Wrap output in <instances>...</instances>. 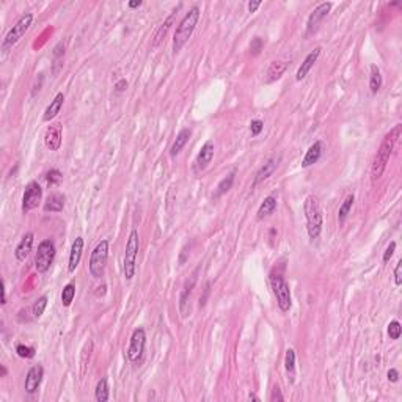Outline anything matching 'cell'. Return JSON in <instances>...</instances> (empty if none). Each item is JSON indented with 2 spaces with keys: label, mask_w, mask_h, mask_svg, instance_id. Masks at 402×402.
<instances>
[{
  "label": "cell",
  "mask_w": 402,
  "mask_h": 402,
  "mask_svg": "<svg viewBox=\"0 0 402 402\" xmlns=\"http://www.w3.org/2000/svg\"><path fill=\"white\" fill-rule=\"evenodd\" d=\"M42 377H44V368L41 365H35L29 369V372L26 375V384H24L27 394H35L38 391V388L42 382Z\"/></svg>",
  "instance_id": "cell-14"
},
{
  "label": "cell",
  "mask_w": 402,
  "mask_h": 402,
  "mask_svg": "<svg viewBox=\"0 0 402 402\" xmlns=\"http://www.w3.org/2000/svg\"><path fill=\"white\" fill-rule=\"evenodd\" d=\"M139 249H140L139 231L132 230L129 237H127V242H126V253H124V261H123V274H124L126 280H132L133 277H136Z\"/></svg>",
  "instance_id": "cell-4"
},
{
  "label": "cell",
  "mask_w": 402,
  "mask_h": 402,
  "mask_svg": "<svg viewBox=\"0 0 402 402\" xmlns=\"http://www.w3.org/2000/svg\"><path fill=\"white\" fill-rule=\"evenodd\" d=\"M394 284L400 286L402 284V261H397L394 267Z\"/></svg>",
  "instance_id": "cell-40"
},
{
  "label": "cell",
  "mask_w": 402,
  "mask_h": 402,
  "mask_svg": "<svg viewBox=\"0 0 402 402\" xmlns=\"http://www.w3.org/2000/svg\"><path fill=\"white\" fill-rule=\"evenodd\" d=\"M76 297V284L74 283H68L61 291V305L63 306H71Z\"/></svg>",
  "instance_id": "cell-31"
},
{
  "label": "cell",
  "mask_w": 402,
  "mask_h": 402,
  "mask_svg": "<svg viewBox=\"0 0 402 402\" xmlns=\"http://www.w3.org/2000/svg\"><path fill=\"white\" fill-rule=\"evenodd\" d=\"M145 346H146V331H145V328L139 327V328H136L132 331L130 343H129V347H127V359H129V362L139 363L142 360V356H143Z\"/></svg>",
  "instance_id": "cell-9"
},
{
  "label": "cell",
  "mask_w": 402,
  "mask_h": 402,
  "mask_svg": "<svg viewBox=\"0 0 402 402\" xmlns=\"http://www.w3.org/2000/svg\"><path fill=\"white\" fill-rule=\"evenodd\" d=\"M209 283H206V287H205V296L199 299V306H205V303H206V299H208V294H209Z\"/></svg>",
  "instance_id": "cell-45"
},
{
  "label": "cell",
  "mask_w": 402,
  "mask_h": 402,
  "mask_svg": "<svg viewBox=\"0 0 402 402\" xmlns=\"http://www.w3.org/2000/svg\"><path fill=\"white\" fill-rule=\"evenodd\" d=\"M394 250H396V242H391V243L388 245V247H387L385 253H384V262H388V261L391 259V256H393Z\"/></svg>",
  "instance_id": "cell-41"
},
{
  "label": "cell",
  "mask_w": 402,
  "mask_h": 402,
  "mask_svg": "<svg viewBox=\"0 0 402 402\" xmlns=\"http://www.w3.org/2000/svg\"><path fill=\"white\" fill-rule=\"evenodd\" d=\"M174 16H176V10L167 17V20L164 22V24L158 29V32H155V35H154V41H152V46L155 48V46H159L161 44V41L165 38V35H167V32H168V29L171 27V24H173V20H174Z\"/></svg>",
  "instance_id": "cell-29"
},
{
  "label": "cell",
  "mask_w": 402,
  "mask_h": 402,
  "mask_svg": "<svg viewBox=\"0 0 402 402\" xmlns=\"http://www.w3.org/2000/svg\"><path fill=\"white\" fill-rule=\"evenodd\" d=\"M331 7H333L331 2H324V4H319L315 10L311 11V14L308 16V20H306V33H305L306 36H311L318 30L319 24L327 17Z\"/></svg>",
  "instance_id": "cell-12"
},
{
  "label": "cell",
  "mask_w": 402,
  "mask_h": 402,
  "mask_svg": "<svg viewBox=\"0 0 402 402\" xmlns=\"http://www.w3.org/2000/svg\"><path fill=\"white\" fill-rule=\"evenodd\" d=\"M280 161H281V154H272L271 158L264 162V165L258 170V173L255 176V181H253V187L264 183L265 180H269V177L275 173V170L278 168Z\"/></svg>",
  "instance_id": "cell-13"
},
{
  "label": "cell",
  "mask_w": 402,
  "mask_h": 402,
  "mask_svg": "<svg viewBox=\"0 0 402 402\" xmlns=\"http://www.w3.org/2000/svg\"><path fill=\"white\" fill-rule=\"evenodd\" d=\"M16 353L20 356V359H33L35 356V349L26 344H17L16 346Z\"/></svg>",
  "instance_id": "cell-36"
},
{
  "label": "cell",
  "mask_w": 402,
  "mask_h": 402,
  "mask_svg": "<svg viewBox=\"0 0 402 402\" xmlns=\"http://www.w3.org/2000/svg\"><path fill=\"white\" fill-rule=\"evenodd\" d=\"M271 286L272 291L277 297L278 308L283 312H287L293 306V296H291V287H289L287 281L280 275V274H272L271 275Z\"/></svg>",
  "instance_id": "cell-7"
},
{
  "label": "cell",
  "mask_w": 402,
  "mask_h": 402,
  "mask_svg": "<svg viewBox=\"0 0 402 402\" xmlns=\"http://www.w3.org/2000/svg\"><path fill=\"white\" fill-rule=\"evenodd\" d=\"M287 70V61H283V60H275L269 64V70H267V79L265 82L267 83H272L275 80H280L283 77V74L286 73Z\"/></svg>",
  "instance_id": "cell-22"
},
{
  "label": "cell",
  "mask_w": 402,
  "mask_h": 402,
  "mask_svg": "<svg viewBox=\"0 0 402 402\" xmlns=\"http://www.w3.org/2000/svg\"><path fill=\"white\" fill-rule=\"evenodd\" d=\"M382 83H384V79H382V74H381V70H378L377 64H371V74H369V90L372 95H377L381 92L382 88Z\"/></svg>",
  "instance_id": "cell-26"
},
{
  "label": "cell",
  "mask_w": 402,
  "mask_h": 402,
  "mask_svg": "<svg viewBox=\"0 0 402 402\" xmlns=\"http://www.w3.org/2000/svg\"><path fill=\"white\" fill-rule=\"evenodd\" d=\"M63 102H64V95L63 93H57V96L54 98V101L48 105V108L44 110V115H42V121H52L58 114H60V110L63 107Z\"/></svg>",
  "instance_id": "cell-23"
},
{
  "label": "cell",
  "mask_w": 402,
  "mask_h": 402,
  "mask_svg": "<svg viewBox=\"0 0 402 402\" xmlns=\"http://www.w3.org/2000/svg\"><path fill=\"white\" fill-rule=\"evenodd\" d=\"M214 152H215V145H214L212 140H208L203 146H201V149L198 151L196 158H195V161L192 164L193 173L198 174L201 171H205L209 167V164L212 162V159H214Z\"/></svg>",
  "instance_id": "cell-11"
},
{
  "label": "cell",
  "mask_w": 402,
  "mask_h": 402,
  "mask_svg": "<svg viewBox=\"0 0 402 402\" xmlns=\"http://www.w3.org/2000/svg\"><path fill=\"white\" fill-rule=\"evenodd\" d=\"M33 239H35L33 233H26L24 236H22V239L19 240L17 247H16V250H14V258H16L19 262L26 261L27 256L30 255L32 247H33Z\"/></svg>",
  "instance_id": "cell-18"
},
{
  "label": "cell",
  "mask_w": 402,
  "mask_h": 402,
  "mask_svg": "<svg viewBox=\"0 0 402 402\" xmlns=\"http://www.w3.org/2000/svg\"><path fill=\"white\" fill-rule=\"evenodd\" d=\"M322 152H324V142H322V140H316L315 143H312V145L308 148V151L305 152L303 159H302V164H300L302 168H308V167H311V165L318 164L319 159H321V155H322Z\"/></svg>",
  "instance_id": "cell-17"
},
{
  "label": "cell",
  "mask_w": 402,
  "mask_h": 402,
  "mask_svg": "<svg viewBox=\"0 0 402 402\" xmlns=\"http://www.w3.org/2000/svg\"><path fill=\"white\" fill-rule=\"evenodd\" d=\"M55 253H57V249H55V243L52 239H44L42 242H39L38 252L35 256V269L39 274H46L51 269V265L55 259Z\"/></svg>",
  "instance_id": "cell-8"
},
{
  "label": "cell",
  "mask_w": 402,
  "mask_h": 402,
  "mask_svg": "<svg viewBox=\"0 0 402 402\" xmlns=\"http://www.w3.org/2000/svg\"><path fill=\"white\" fill-rule=\"evenodd\" d=\"M388 381L391 382V384H396L397 381H399V371L397 369H394V368H391L390 371H388Z\"/></svg>",
  "instance_id": "cell-43"
},
{
  "label": "cell",
  "mask_w": 402,
  "mask_h": 402,
  "mask_svg": "<svg viewBox=\"0 0 402 402\" xmlns=\"http://www.w3.org/2000/svg\"><path fill=\"white\" fill-rule=\"evenodd\" d=\"M303 212H305V218H306L308 237L311 240L319 239V236L322 233V227H324V215H322V209H321V203H319L318 196L308 195L305 198Z\"/></svg>",
  "instance_id": "cell-2"
},
{
  "label": "cell",
  "mask_w": 402,
  "mask_h": 402,
  "mask_svg": "<svg viewBox=\"0 0 402 402\" xmlns=\"http://www.w3.org/2000/svg\"><path fill=\"white\" fill-rule=\"evenodd\" d=\"M234 177H236V171H231L227 177H223V180L218 183V186H217V189H215L212 198L217 199V198H220L221 195H225V193L233 187V184H234Z\"/></svg>",
  "instance_id": "cell-27"
},
{
  "label": "cell",
  "mask_w": 402,
  "mask_h": 402,
  "mask_svg": "<svg viewBox=\"0 0 402 402\" xmlns=\"http://www.w3.org/2000/svg\"><path fill=\"white\" fill-rule=\"evenodd\" d=\"M63 180V174L60 173V170L57 168H52L46 173V181L49 186H58Z\"/></svg>",
  "instance_id": "cell-35"
},
{
  "label": "cell",
  "mask_w": 402,
  "mask_h": 402,
  "mask_svg": "<svg viewBox=\"0 0 402 402\" xmlns=\"http://www.w3.org/2000/svg\"><path fill=\"white\" fill-rule=\"evenodd\" d=\"M32 22H33V14L32 13H26V14H22L16 24L10 29V32L5 35L4 41H2V54H8L16 44L20 41V38L26 35V32L30 29L32 26Z\"/></svg>",
  "instance_id": "cell-5"
},
{
  "label": "cell",
  "mask_w": 402,
  "mask_h": 402,
  "mask_svg": "<svg viewBox=\"0 0 402 402\" xmlns=\"http://www.w3.org/2000/svg\"><path fill=\"white\" fill-rule=\"evenodd\" d=\"M63 55H64V42L60 41L57 46H55V49H54V63L61 64L60 61L63 60Z\"/></svg>",
  "instance_id": "cell-38"
},
{
  "label": "cell",
  "mask_w": 402,
  "mask_h": 402,
  "mask_svg": "<svg viewBox=\"0 0 402 402\" xmlns=\"http://www.w3.org/2000/svg\"><path fill=\"white\" fill-rule=\"evenodd\" d=\"M353 201H355V196H353L352 193L347 195L346 199L343 201V205L340 206V211H338V221H340V223H344V221H346V218H347V215L350 214V209H352V206H353Z\"/></svg>",
  "instance_id": "cell-32"
},
{
  "label": "cell",
  "mask_w": 402,
  "mask_h": 402,
  "mask_svg": "<svg viewBox=\"0 0 402 402\" xmlns=\"http://www.w3.org/2000/svg\"><path fill=\"white\" fill-rule=\"evenodd\" d=\"M95 399L98 402H107L110 399V390H108V382L107 378H101V381L96 384V388H95Z\"/></svg>",
  "instance_id": "cell-30"
},
{
  "label": "cell",
  "mask_w": 402,
  "mask_h": 402,
  "mask_svg": "<svg viewBox=\"0 0 402 402\" xmlns=\"http://www.w3.org/2000/svg\"><path fill=\"white\" fill-rule=\"evenodd\" d=\"M108 247H110L108 239H102L95 247V250L92 252L90 264H88V271H90V275L93 278H96V280L104 277L107 259H108Z\"/></svg>",
  "instance_id": "cell-6"
},
{
  "label": "cell",
  "mask_w": 402,
  "mask_h": 402,
  "mask_svg": "<svg viewBox=\"0 0 402 402\" xmlns=\"http://www.w3.org/2000/svg\"><path fill=\"white\" fill-rule=\"evenodd\" d=\"M42 198V189L36 181H32L27 184L24 195H22V212L27 214L33 209H36L41 203Z\"/></svg>",
  "instance_id": "cell-10"
},
{
  "label": "cell",
  "mask_w": 402,
  "mask_h": 402,
  "mask_svg": "<svg viewBox=\"0 0 402 402\" xmlns=\"http://www.w3.org/2000/svg\"><path fill=\"white\" fill-rule=\"evenodd\" d=\"M190 137H192V130H190L189 127H184V129L180 130V133L176 136V139H174V142H173V145H171V148H170V155H171L173 159L176 158V155H180V152H181V151L184 149V146L189 143Z\"/></svg>",
  "instance_id": "cell-20"
},
{
  "label": "cell",
  "mask_w": 402,
  "mask_h": 402,
  "mask_svg": "<svg viewBox=\"0 0 402 402\" xmlns=\"http://www.w3.org/2000/svg\"><path fill=\"white\" fill-rule=\"evenodd\" d=\"M2 375H7V368L5 366H2Z\"/></svg>",
  "instance_id": "cell-50"
},
{
  "label": "cell",
  "mask_w": 402,
  "mask_h": 402,
  "mask_svg": "<svg viewBox=\"0 0 402 402\" xmlns=\"http://www.w3.org/2000/svg\"><path fill=\"white\" fill-rule=\"evenodd\" d=\"M7 303V289H5V284L2 286V305Z\"/></svg>",
  "instance_id": "cell-48"
},
{
  "label": "cell",
  "mask_w": 402,
  "mask_h": 402,
  "mask_svg": "<svg viewBox=\"0 0 402 402\" xmlns=\"http://www.w3.org/2000/svg\"><path fill=\"white\" fill-rule=\"evenodd\" d=\"M61 139H63V127L60 123H52L44 133V145H46L51 151H58L61 146Z\"/></svg>",
  "instance_id": "cell-15"
},
{
  "label": "cell",
  "mask_w": 402,
  "mask_h": 402,
  "mask_svg": "<svg viewBox=\"0 0 402 402\" xmlns=\"http://www.w3.org/2000/svg\"><path fill=\"white\" fill-rule=\"evenodd\" d=\"M400 334H402V325L399 321H391L388 324V337L390 340H399L400 338Z\"/></svg>",
  "instance_id": "cell-34"
},
{
  "label": "cell",
  "mask_w": 402,
  "mask_h": 402,
  "mask_svg": "<svg viewBox=\"0 0 402 402\" xmlns=\"http://www.w3.org/2000/svg\"><path fill=\"white\" fill-rule=\"evenodd\" d=\"M198 271L196 269L192 277L184 283V287H183V291H181V297H180V311H181V316L183 318H187V312H189V300H190V296L193 293V287L196 284V275H198Z\"/></svg>",
  "instance_id": "cell-16"
},
{
  "label": "cell",
  "mask_w": 402,
  "mask_h": 402,
  "mask_svg": "<svg viewBox=\"0 0 402 402\" xmlns=\"http://www.w3.org/2000/svg\"><path fill=\"white\" fill-rule=\"evenodd\" d=\"M199 8L198 7H192L186 16L181 19L180 26L176 27V32H174V36H173V52L177 54L184 46L186 42L190 39V36L193 35L196 26H198V20H199Z\"/></svg>",
  "instance_id": "cell-3"
},
{
  "label": "cell",
  "mask_w": 402,
  "mask_h": 402,
  "mask_svg": "<svg viewBox=\"0 0 402 402\" xmlns=\"http://www.w3.org/2000/svg\"><path fill=\"white\" fill-rule=\"evenodd\" d=\"M262 129H264V123H262L261 120H252V123H250V132H252L253 137H258L259 133L262 132Z\"/></svg>",
  "instance_id": "cell-39"
},
{
  "label": "cell",
  "mask_w": 402,
  "mask_h": 402,
  "mask_svg": "<svg viewBox=\"0 0 402 402\" xmlns=\"http://www.w3.org/2000/svg\"><path fill=\"white\" fill-rule=\"evenodd\" d=\"M142 5H143L142 0H132V2H129V4H127V7H129V8H139V7H142Z\"/></svg>",
  "instance_id": "cell-47"
},
{
  "label": "cell",
  "mask_w": 402,
  "mask_h": 402,
  "mask_svg": "<svg viewBox=\"0 0 402 402\" xmlns=\"http://www.w3.org/2000/svg\"><path fill=\"white\" fill-rule=\"evenodd\" d=\"M259 7H261L259 0H256V2H249V11H250V13H255Z\"/></svg>",
  "instance_id": "cell-46"
},
{
  "label": "cell",
  "mask_w": 402,
  "mask_h": 402,
  "mask_svg": "<svg viewBox=\"0 0 402 402\" xmlns=\"http://www.w3.org/2000/svg\"><path fill=\"white\" fill-rule=\"evenodd\" d=\"M249 399H253V400H259V397H258V396H255V394H250V396H249Z\"/></svg>",
  "instance_id": "cell-49"
},
{
  "label": "cell",
  "mask_w": 402,
  "mask_h": 402,
  "mask_svg": "<svg viewBox=\"0 0 402 402\" xmlns=\"http://www.w3.org/2000/svg\"><path fill=\"white\" fill-rule=\"evenodd\" d=\"M262 48H264V41H262V38L255 36V38L252 39V42H250V54H252L253 57H256V55L261 54Z\"/></svg>",
  "instance_id": "cell-37"
},
{
  "label": "cell",
  "mask_w": 402,
  "mask_h": 402,
  "mask_svg": "<svg viewBox=\"0 0 402 402\" xmlns=\"http://www.w3.org/2000/svg\"><path fill=\"white\" fill-rule=\"evenodd\" d=\"M64 208V195L61 193H52L44 201V212H61Z\"/></svg>",
  "instance_id": "cell-25"
},
{
  "label": "cell",
  "mask_w": 402,
  "mask_h": 402,
  "mask_svg": "<svg viewBox=\"0 0 402 402\" xmlns=\"http://www.w3.org/2000/svg\"><path fill=\"white\" fill-rule=\"evenodd\" d=\"M400 132H402V126L400 124H396L387 136L384 137L382 143H381V148L377 149L375 155H374V161H372V167H371V181L375 183L382 177L387 165H388V161L393 154V149L397 143V139L400 137Z\"/></svg>",
  "instance_id": "cell-1"
},
{
  "label": "cell",
  "mask_w": 402,
  "mask_h": 402,
  "mask_svg": "<svg viewBox=\"0 0 402 402\" xmlns=\"http://www.w3.org/2000/svg\"><path fill=\"white\" fill-rule=\"evenodd\" d=\"M46 306H48V296H41L39 299H36V302L33 303L32 306V315L35 319H39L44 311H46Z\"/></svg>",
  "instance_id": "cell-33"
},
{
  "label": "cell",
  "mask_w": 402,
  "mask_h": 402,
  "mask_svg": "<svg viewBox=\"0 0 402 402\" xmlns=\"http://www.w3.org/2000/svg\"><path fill=\"white\" fill-rule=\"evenodd\" d=\"M284 400V396L281 394V390L278 387H275L272 390V394H271V402H281Z\"/></svg>",
  "instance_id": "cell-42"
},
{
  "label": "cell",
  "mask_w": 402,
  "mask_h": 402,
  "mask_svg": "<svg viewBox=\"0 0 402 402\" xmlns=\"http://www.w3.org/2000/svg\"><path fill=\"white\" fill-rule=\"evenodd\" d=\"M284 369L289 375V381L291 384L294 382L296 377V350L294 349H287L284 355Z\"/></svg>",
  "instance_id": "cell-28"
},
{
  "label": "cell",
  "mask_w": 402,
  "mask_h": 402,
  "mask_svg": "<svg viewBox=\"0 0 402 402\" xmlns=\"http://www.w3.org/2000/svg\"><path fill=\"white\" fill-rule=\"evenodd\" d=\"M83 239L82 237H76V240L73 242L71 245V253H70V264H68V271L73 274L77 265L80 262V258H82V252H83Z\"/></svg>",
  "instance_id": "cell-21"
},
{
  "label": "cell",
  "mask_w": 402,
  "mask_h": 402,
  "mask_svg": "<svg viewBox=\"0 0 402 402\" xmlns=\"http://www.w3.org/2000/svg\"><path fill=\"white\" fill-rule=\"evenodd\" d=\"M277 211V196L275 195H269L265 196L264 201L261 203L258 212H256V218L258 220H264L267 217H271L274 212Z\"/></svg>",
  "instance_id": "cell-24"
},
{
  "label": "cell",
  "mask_w": 402,
  "mask_h": 402,
  "mask_svg": "<svg viewBox=\"0 0 402 402\" xmlns=\"http://www.w3.org/2000/svg\"><path fill=\"white\" fill-rule=\"evenodd\" d=\"M115 88H117V92H118V93L124 92L126 88H127V80H126V79H121V80H118V82H117V85H115Z\"/></svg>",
  "instance_id": "cell-44"
},
{
  "label": "cell",
  "mask_w": 402,
  "mask_h": 402,
  "mask_svg": "<svg viewBox=\"0 0 402 402\" xmlns=\"http://www.w3.org/2000/svg\"><path fill=\"white\" fill-rule=\"evenodd\" d=\"M321 48H316L315 51H311L306 57H305V60H303V63L300 64V68L297 70V74H296V80L297 82H300V80H303L306 76H308V73L311 71V68L312 66H315V63L318 61V58H319V55H321Z\"/></svg>",
  "instance_id": "cell-19"
}]
</instances>
